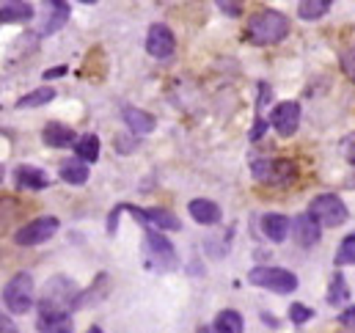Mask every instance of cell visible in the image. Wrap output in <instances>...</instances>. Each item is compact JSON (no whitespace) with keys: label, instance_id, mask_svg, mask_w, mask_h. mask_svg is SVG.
<instances>
[{"label":"cell","instance_id":"8d00e7d4","mask_svg":"<svg viewBox=\"0 0 355 333\" xmlns=\"http://www.w3.org/2000/svg\"><path fill=\"white\" fill-rule=\"evenodd\" d=\"M78 3H86V6H91V3H96V0H78Z\"/></svg>","mask_w":355,"mask_h":333},{"label":"cell","instance_id":"d590c367","mask_svg":"<svg viewBox=\"0 0 355 333\" xmlns=\"http://www.w3.org/2000/svg\"><path fill=\"white\" fill-rule=\"evenodd\" d=\"M86 333H102V328H96V325H94V328H89Z\"/></svg>","mask_w":355,"mask_h":333},{"label":"cell","instance_id":"7402d4cb","mask_svg":"<svg viewBox=\"0 0 355 333\" xmlns=\"http://www.w3.org/2000/svg\"><path fill=\"white\" fill-rule=\"evenodd\" d=\"M212 328H215L218 333H243L245 320H243V314H240V311H234V309H223V311L215 317Z\"/></svg>","mask_w":355,"mask_h":333},{"label":"cell","instance_id":"44dd1931","mask_svg":"<svg viewBox=\"0 0 355 333\" xmlns=\"http://www.w3.org/2000/svg\"><path fill=\"white\" fill-rule=\"evenodd\" d=\"M58 173H61V179H64L67 185H86V182H89V166H86L80 157L61 163Z\"/></svg>","mask_w":355,"mask_h":333},{"label":"cell","instance_id":"484cf974","mask_svg":"<svg viewBox=\"0 0 355 333\" xmlns=\"http://www.w3.org/2000/svg\"><path fill=\"white\" fill-rule=\"evenodd\" d=\"M347 300H350V289H347V281H345V275H342V273H336V275H334V281H331L328 303H331V306H345Z\"/></svg>","mask_w":355,"mask_h":333},{"label":"cell","instance_id":"ac0fdd59","mask_svg":"<svg viewBox=\"0 0 355 333\" xmlns=\"http://www.w3.org/2000/svg\"><path fill=\"white\" fill-rule=\"evenodd\" d=\"M124 121H127V127H130V133L132 135H149L155 127H157V121H155V116L152 113H146V110H141V108H124Z\"/></svg>","mask_w":355,"mask_h":333},{"label":"cell","instance_id":"ffe728a7","mask_svg":"<svg viewBox=\"0 0 355 333\" xmlns=\"http://www.w3.org/2000/svg\"><path fill=\"white\" fill-rule=\"evenodd\" d=\"M33 17V8L25 3V0H3V8H0V22L3 25H11V22H25Z\"/></svg>","mask_w":355,"mask_h":333},{"label":"cell","instance_id":"d4e9b609","mask_svg":"<svg viewBox=\"0 0 355 333\" xmlns=\"http://www.w3.org/2000/svg\"><path fill=\"white\" fill-rule=\"evenodd\" d=\"M53 99H55V91L53 88H36V91L19 96L17 99V108H39V105H47Z\"/></svg>","mask_w":355,"mask_h":333},{"label":"cell","instance_id":"6da1fadb","mask_svg":"<svg viewBox=\"0 0 355 333\" xmlns=\"http://www.w3.org/2000/svg\"><path fill=\"white\" fill-rule=\"evenodd\" d=\"M286 33H289V19L272 8H262V11L251 14L248 25H245V39L257 47L278 44L281 39H286Z\"/></svg>","mask_w":355,"mask_h":333},{"label":"cell","instance_id":"7c38bea8","mask_svg":"<svg viewBox=\"0 0 355 333\" xmlns=\"http://www.w3.org/2000/svg\"><path fill=\"white\" fill-rule=\"evenodd\" d=\"M69 14H72V11H69V3H64V0H44V3H42V19H39L42 36L58 33V31L67 25Z\"/></svg>","mask_w":355,"mask_h":333},{"label":"cell","instance_id":"2e32d148","mask_svg":"<svg viewBox=\"0 0 355 333\" xmlns=\"http://www.w3.org/2000/svg\"><path fill=\"white\" fill-rule=\"evenodd\" d=\"M187 212H190V218H193L196 223H201V226H215V223H220V218H223L220 207H218L215 201H209V198H193V201L187 204Z\"/></svg>","mask_w":355,"mask_h":333},{"label":"cell","instance_id":"4316f807","mask_svg":"<svg viewBox=\"0 0 355 333\" xmlns=\"http://www.w3.org/2000/svg\"><path fill=\"white\" fill-rule=\"evenodd\" d=\"M336 267H342V264H355V232L353 234H347L342 243H339V250H336Z\"/></svg>","mask_w":355,"mask_h":333},{"label":"cell","instance_id":"f546056e","mask_svg":"<svg viewBox=\"0 0 355 333\" xmlns=\"http://www.w3.org/2000/svg\"><path fill=\"white\" fill-rule=\"evenodd\" d=\"M342 155L347 157L350 166H355V133H350V135L342 141Z\"/></svg>","mask_w":355,"mask_h":333},{"label":"cell","instance_id":"3957f363","mask_svg":"<svg viewBox=\"0 0 355 333\" xmlns=\"http://www.w3.org/2000/svg\"><path fill=\"white\" fill-rule=\"evenodd\" d=\"M78 300H80L78 284L67 275H55L44 287V295L39 300V311H69L78 306Z\"/></svg>","mask_w":355,"mask_h":333},{"label":"cell","instance_id":"603a6c76","mask_svg":"<svg viewBox=\"0 0 355 333\" xmlns=\"http://www.w3.org/2000/svg\"><path fill=\"white\" fill-rule=\"evenodd\" d=\"M99 138L94 135V133H86V135H80L78 138V144H75V155L83 160V163H96L99 160Z\"/></svg>","mask_w":355,"mask_h":333},{"label":"cell","instance_id":"9a60e30c","mask_svg":"<svg viewBox=\"0 0 355 333\" xmlns=\"http://www.w3.org/2000/svg\"><path fill=\"white\" fill-rule=\"evenodd\" d=\"M42 138H44V144H47L50 149H67V146H75V144H78V133H75L72 127L61 124V121H50V124L44 127Z\"/></svg>","mask_w":355,"mask_h":333},{"label":"cell","instance_id":"8992f818","mask_svg":"<svg viewBox=\"0 0 355 333\" xmlns=\"http://www.w3.org/2000/svg\"><path fill=\"white\" fill-rule=\"evenodd\" d=\"M309 215L320 223V226H342L347 223L350 212L345 207V201L336 196V193H322V196H314L311 204H309Z\"/></svg>","mask_w":355,"mask_h":333},{"label":"cell","instance_id":"30bf717a","mask_svg":"<svg viewBox=\"0 0 355 333\" xmlns=\"http://www.w3.org/2000/svg\"><path fill=\"white\" fill-rule=\"evenodd\" d=\"M270 127L281 135V138H292L300 127V105L286 99V102H278L272 110H270Z\"/></svg>","mask_w":355,"mask_h":333},{"label":"cell","instance_id":"8fae6325","mask_svg":"<svg viewBox=\"0 0 355 333\" xmlns=\"http://www.w3.org/2000/svg\"><path fill=\"white\" fill-rule=\"evenodd\" d=\"M174 50H177V39H174L171 28L163 25V22L152 25L149 33H146V53L152 58H157V61H166V58L174 56Z\"/></svg>","mask_w":355,"mask_h":333},{"label":"cell","instance_id":"4dcf8cb0","mask_svg":"<svg viewBox=\"0 0 355 333\" xmlns=\"http://www.w3.org/2000/svg\"><path fill=\"white\" fill-rule=\"evenodd\" d=\"M342 67H345V72H347V78L355 80V44L345 53V58H342Z\"/></svg>","mask_w":355,"mask_h":333},{"label":"cell","instance_id":"f1b7e54d","mask_svg":"<svg viewBox=\"0 0 355 333\" xmlns=\"http://www.w3.org/2000/svg\"><path fill=\"white\" fill-rule=\"evenodd\" d=\"M218 6H220L229 17H240V14H243V0H218Z\"/></svg>","mask_w":355,"mask_h":333},{"label":"cell","instance_id":"1f68e13d","mask_svg":"<svg viewBox=\"0 0 355 333\" xmlns=\"http://www.w3.org/2000/svg\"><path fill=\"white\" fill-rule=\"evenodd\" d=\"M339 323L347 328V331L355 333V306H347L345 311H342V317H339Z\"/></svg>","mask_w":355,"mask_h":333},{"label":"cell","instance_id":"5bb4252c","mask_svg":"<svg viewBox=\"0 0 355 333\" xmlns=\"http://www.w3.org/2000/svg\"><path fill=\"white\" fill-rule=\"evenodd\" d=\"M36 328L42 333H72L75 331V320L69 311H39Z\"/></svg>","mask_w":355,"mask_h":333},{"label":"cell","instance_id":"cb8c5ba5","mask_svg":"<svg viewBox=\"0 0 355 333\" xmlns=\"http://www.w3.org/2000/svg\"><path fill=\"white\" fill-rule=\"evenodd\" d=\"M331 6H334V0H300L297 14H300V19H320L331 11Z\"/></svg>","mask_w":355,"mask_h":333},{"label":"cell","instance_id":"52a82bcc","mask_svg":"<svg viewBox=\"0 0 355 333\" xmlns=\"http://www.w3.org/2000/svg\"><path fill=\"white\" fill-rule=\"evenodd\" d=\"M254 176L262 185H272V187H286L297 182V166L292 160L275 157V160H257L254 163Z\"/></svg>","mask_w":355,"mask_h":333},{"label":"cell","instance_id":"d6986e66","mask_svg":"<svg viewBox=\"0 0 355 333\" xmlns=\"http://www.w3.org/2000/svg\"><path fill=\"white\" fill-rule=\"evenodd\" d=\"M14 179L19 187H28V190H44L50 187V176L36 166H17L14 168Z\"/></svg>","mask_w":355,"mask_h":333},{"label":"cell","instance_id":"e575fe53","mask_svg":"<svg viewBox=\"0 0 355 333\" xmlns=\"http://www.w3.org/2000/svg\"><path fill=\"white\" fill-rule=\"evenodd\" d=\"M198 333H218V331H215L212 325H201V328H198Z\"/></svg>","mask_w":355,"mask_h":333},{"label":"cell","instance_id":"4fadbf2b","mask_svg":"<svg viewBox=\"0 0 355 333\" xmlns=\"http://www.w3.org/2000/svg\"><path fill=\"white\" fill-rule=\"evenodd\" d=\"M322 237V226L309 215V212H300L292 218V240L300 246V248H314Z\"/></svg>","mask_w":355,"mask_h":333},{"label":"cell","instance_id":"277c9868","mask_svg":"<svg viewBox=\"0 0 355 333\" xmlns=\"http://www.w3.org/2000/svg\"><path fill=\"white\" fill-rule=\"evenodd\" d=\"M3 303L11 314H28L33 309V275L17 273L3 287Z\"/></svg>","mask_w":355,"mask_h":333},{"label":"cell","instance_id":"836d02e7","mask_svg":"<svg viewBox=\"0 0 355 333\" xmlns=\"http://www.w3.org/2000/svg\"><path fill=\"white\" fill-rule=\"evenodd\" d=\"M0 325H3V333H17V328H14V323H11L8 317H6V311H3V323H0Z\"/></svg>","mask_w":355,"mask_h":333},{"label":"cell","instance_id":"9c48e42d","mask_svg":"<svg viewBox=\"0 0 355 333\" xmlns=\"http://www.w3.org/2000/svg\"><path fill=\"white\" fill-rule=\"evenodd\" d=\"M58 226H61V223H58V218H53V215L36 218V221H31V223H25L22 229L14 232V243L22 246V248L42 246V243H47V240L58 232Z\"/></svg>","mask_w":355,"mask_h":333},{"label":"cell","instance_id":"83f0119b","mask_svg":"<svg viewBox=\"0 0 355 333\" xmlns=\"http://www.w3.org/2000/svg\"><path fill=\"white\" fill-rule=\"evenodd\" d=\"M314 317V311L309 309V306H303V303H292L289 306V320L295 323V325H303V323H309Z\"/></svg>","mask_w":355,"mask_h":333},{"label":"cell","instance_id":"5b68a950","mask_svg":"<svg viewBox=\"0 0 355 333\" xmlns=\"http://www.w3.org/2000/svg\"><path fill=\"white\" fill-rule=\"evenodd\" d=\"M144 253H146V262L152 270H177V250L163 237V232H157V229L144 232Z\"/></svg>","mask_w":355,"mask_h":333},{"label":"cell","instance_id":"7a4b0ae2","mask_svg":"<svg viewBox=\"0 0 355 333\" xmlns=\"http://www.w3.org/2000/svg\"><path fill=\"white\" fill-rule=\"evenodd\" d=\"M121 212H130L138 223H144L146 229H157V232H179L182 229V223H179V218L174 212H168V210H141V207H135V204H119L113 212H110V218H107V232L113 234L116 232V223H119V215Z\"/></svg>","mask_w":355,"mask_h":333},{"label":"cell","instance_id":"ba28073f","mask_svg":"<svg viewBox=\"0 0 355 333\" xmlns=\"http://www.w3.org/2000/svg\"><path fill=\"white\" fill-rule=\"evenodd\" d=\"M248 281L254 287H262V289L278 292V295H286V292H295L297 289V275L295 273H289L284 267H270V264L254 267L248 273Z\"/></svg>","mask_w":355,"mask_h":333},{"label":"cell","instance_id":"d6a6232c","mask_svg":"<svg viewBox=\"0 0 355 333\" xmlns=\"http://www.w3.org/2000/svg\"><path fill=\"white\" fill-rule=\"evenodd\" d=\"M61 75H67V67H55V69H47V72H44V80H50V78H61Z\"/></svg>","mask_w":355,"mask_h":333},{"label":"cell","instance_id":"e0dca14e","mask_svg":"<svg viewBox=\"0 0 355 333\" xmlns=\"http://www.w3.org/2000/svg\"><path fill=\"white\" fill-rule=\"evenodd\" d=\"M262 232L270 243H284L292 232V221L281 212H267V215H262Z\"/></svg>","mask_w":355,"mask_h":333}]
</instances>
